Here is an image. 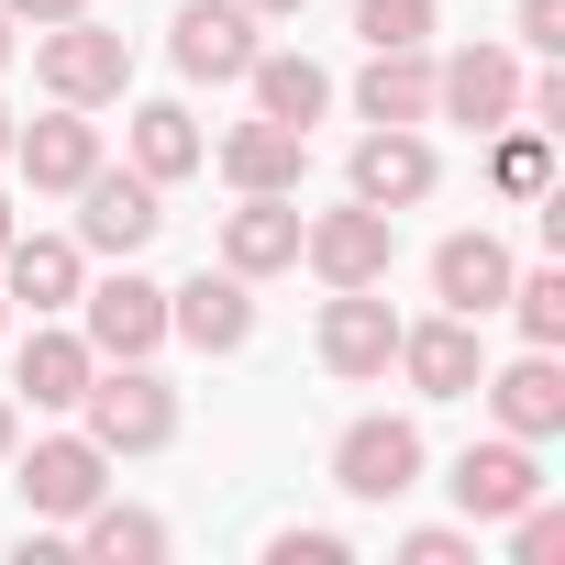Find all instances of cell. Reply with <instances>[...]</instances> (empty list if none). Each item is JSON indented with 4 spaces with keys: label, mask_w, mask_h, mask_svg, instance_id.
<instances>
[{
    "label": "cell",
    "mask_w": 565,
    "mask_h": 565,
    "mask_svg": "<svg viewBox=\"0 0 565 565\" xmlns=\"http://www.w3.org/2000/svg\"><path fill=\"white\" fill-rule=\"evenodd\" d=\"M78 411H89V444H100V455H156V444L178 433V388H167L145 355H134V366H89Z\"/></svg>",
    "instance_id": "obj_1"
},
{
    "label": "cell",
    "mask_w": 565,
    "mask_h": 565,
    "mask_svg": "<svg viewBox=\"0 0 565 565\" xmlns=\"http://www.w3.org/2000/svg\"><path fill=\"white\" fill-rule=\"evenodd\" d=\"M300 266L322 277V289H388V266H399V211H366V200L311 211V222H300Z\"/></svg>",
    "instance_id": "obj_2"
},
{
    "label": "cell",
    "mask_w": 565,
    "mask_h": 565,
    "mask_svg": "<svg viewBox=\"0 0 565 565\" xmlns=\"http://www.w3.org/2000/svg\"><path fill=\"white\" fill-rule=\"evenodd\" d=\"M34 78H45V100L100 111V100H122V89H134V45H122V34H100L89 12H67V23H45V34H34Z\"/></svg>",
    "instance_id": "obj_3"
},
{
    "label": "cell",
    "mask_w": 565,
    "mask_h": 565,
    "mask_svg": "<svg viewBox=\"0 0 565 565\" xmlns=\"http://www.w3.org/2000/svg\"><path fill=\"white\" fill-rule=\"evenodd\" d=\"M67 200H78V255H122V266H134V255L167 233V189H156L145 167H89Z\"/></svg>",
    "instance_id": "obj_4"
},
{
    "label": "cell",
    "mask_w": 565,
    "mask_h": 565,
    "mask_svg": "<svg viewBox=\"0 0 565 565\" xmlns=\"http://www.w3.org/2000/svg\"><path fill=\"white\" fill-rule=\"evenodd\" d=\"M333 488L344 499H411L422 488V422H399V411L344 422L333 433Z\"/></svg>",
    "instance_id": "obj_5"
},
{
    "label": "cell",
    "mask_w": 565,
    "mask_h": 565,
    "mask_svg": "<svg viewBox=\"0 0 565 565\" xmlns=\"http://www.w3.org/2000/svg\"><path fill=\"white\" fill-rule=\"evenodd\" d=\"M78 311H89L78 333H89V355H100V366H134V355H156V344H167V289H156V277H134V266H122V277H100V289H78Z\"/></svg>",
    "instance_id": "obj_6"
},
{
    "label": "cell",
    "mask_w": 565,
    "mask_h": 565,
    "mask_svg": "<svg viewBox=\"0 0 565 565\" xmlns=\"http://www.w3.org/2000/svg\"><path fill=\"white\" fill-rule=\"evenodd\" d=\"M433 111L466 122V134L521 122V56H510V45H466V56H444V67H433Z\"/></svg>",
    "instance_id": "obj_7"
},
{
    "label": "cell",
    "mask_w": 565,
    "mask_h": 565,
    "mask_svg": "<svg viewBox=\"0 0 565 565\" xmlns=\"http://www.w3.org/2000/svg\"><path fill=\"white\" fill-rule=\"evenodd\" d=\"M167 333L200 344V355H244V344H255V277L200 266L189 289H167Z\"/></svg>",
    "instance_id": "obj_8"
},
{
    "label": "cell",
    "mask_w": 565,
    "mask_h": 565,
    "mask_svg": "<svg viewBox=\"0 0 565 565\" xmlns=\"http://www.w3.org/2000/svg\"><path fill=\"white\" fill-rule=\"evenodd\" d=\"M167 56H178V78H211V89H233V78L255 67V12H244V0H178Z\"/></svg>",
    "instance_id": "obj_9"
},
{
    "label": "cell",
    "mask_w": 565,
    "mask_h": 565,
    "mask_svg": "<svg viewBox=\"0 0 565 565\" xmlns=\"http://www.w3.org/2000/svg\"><path fill=\"white\" fill-rule=\"evenodd\" d=\"M344 178H355V200H366V211H422V200H433V178H444V156L422 145V122H377V134L355 145V167H344Z\"/></svg>",
    "instance_id": "obj_10"
},
{
    "label": "cell",
    "mask_w": 565,
    "mask_h": 565,
    "mask_svg": "<svg viewBox=\"0 0 565 565\" xmlns=\"http://www.w3.org/2000/svg\"><path fill=\"white\" fill-rule=\"evenodd\" d=\"M422 399H477V377H488V344H477V322L466 311H444V322H399V355H388Z\"/></svg>",
    "instance_id": "obj_11"
},
{
    "label": "cell",
    "mask_w": 565,
    "mask_h": 565,
    "mask_svg": "<svg viewBox=\"0 0 565 565\" xmlns=\"http://www.w3.org/2000/svg\"><path fill=\"white\" fill-rule=\"evenodd\" d=\"M477 399L499 411V433L554 444V433H565V366H554V344H521L510 366H488V377H477Z\"/></svg>",
    "instance_id": "obj_12"
},
{
    "label": "cell",
    "mask_w": 565,
    "mask_h": 565,
    "mask_svg": "<svg viewBox=\"0 0 565 565\" xmlns=\"http://www.w3.org/2000/svg\"><path fill=\"white\" fill-rule=\"evenodd\" d=\"M12 488H23V510H34V521H78V510L111 488V455H100L89 433H45V444L23 455V477H12Z\"/></svg>",
    "instance_id": "obj_13"
},
{
    "label": "cell",
    "mask_w": 565,
    "mask_h": 565,
    "mask_svg": "<svg viewBox=\"0 0 565 565\" xmlns=\"http://www.w3.org/2000/svg\"><path fill=\"white\" fill-rule=\"evenodd\" d=\"M510 277H521V255H510V244H499L488 222H477V233H444V244H433V300H444V311H466V322H488V311L510 300Z\"/></svg>",
    "instance_id": "obj_14"
},
{
    "label": "cell",
    "mask_w": 565,
    "mask_h": 565,
    "mask_svg": "<svg viewBox=\"0 0 565 565\" xmlns=\"http://www.w3.org/2000/svg\"><path fill=\"white\" fill-rule=\"evenodd\" d=\"M0 289H12V311H78V289H89L78 233H12L0 244Z\"/></svg>",
    "instance_id": "obj_15"
},
{
    "label": "cell",
    "mask_w": 565,
    "mask_h": 565,
    "mask_svg": "<svg viewBox=\"0 0 565 565\" xmlns=\"http://www.w3.org/2000/svg\"><path fill=\"white\" fill-rule=\"evenodd\" d=\"M12 167H23V178H34L45 200H67V189H78V178L100 167V122H89L78 100H56L45 122H12Z\"/></svg>",
    "instance_id": "obj_16"
},
{
    "label": "cell",
    "mask_w": 565,
    "mask_h": 565,
    "mask_svg": "<svg viewBox=\"0 0 565 565\" xmlns=\"http://www.w3.org/2000/svg\"><path fill=\"white\" fill-rule=\"evenodd\" d=\"M444 488H455V510H466V521H510L521 499H543V466H532V444H521V433H499V444H466Z\"/></svg>",
    "instance_id": "obj_17"
},
{
    "label": "cell",
    "mask_w": 565,
    "mask_h": 565,
    "mask_svg": "<svg viewBox=\"0 0 565 565\" xmlns=\"http://www.w3.org/2000/svg\"><path fill=\"white\" fill-rule=\"evenodd\" d=\"M388 355H399V311L377 289H333L322 300V366L333 377H388Z\"/></svg>",
    "instance_id": "obj_18"
},
{
    "label": "cell",
    "mask_w": 565,
    "mask_h": 565,
    "mask_svg": "<svg viewBox=\"0 0 565 565\" xmlns=\"http://www.w3.org/2000/svg\"><path fill=\"white\" fill-rule=\"evenodd\" d=\"M222 266H233V277L300 266V211H289V189H244V211H222Z\"/></svg>",
    "instance_id": "obj_19"
},
{
    "label": "cell",
    "mask_w": 565,
    "mask_h": 565,
    "mask_svg": "<svg viewBox=\"0 0 565 565\" xmlns=\"http://www.w3.org/2000/svg\"><path fill=\"white\" fill-rule=\"evenodd\" d=\"M89 333H56L45 311H34V333H23V355H12V399H34V411H78V388H89Z\"/></svg>",
    "instance_id": "obj_20"
},
{
    "label": "cell",
    "mask_w": 565,
    "mask_h": 565,
    "mask_svg": "<svg viewBox=\"0 0 565 565\" xmlns=\"http://www.w3.org/2000/svg\"><path fill=\"white\" fill-rule=\"evenodd\" d=\"M222 178H233V189H289V200H300V178H311V134H289V122L255 111V122L222 134Z\"/></svg>",
    "instance_id": "obj_21"
},
{
    "label": "cell",
    "mask_w": 565,
    "mask_h": 565,
    "mask_svg": "<svg viewBox=\"0 0 565 565\" xmlns=\"http://www.w3.org/2000/svg\"><path fill=\"white\" fill-rule=\"evenodd\" d=\"M355 111H366V122H433V56H422V45H366Z\"/></svg>",
    "instance_id": "obj_22"
},
{
    "label": "cell",
    "mask_w": 565,
    "mask_h": 565,
    "mask_svg": "<svg viewBox=\"0 0 565 565\" xmlns=\"http://www.w3.org/2000/svg\"><path fill=\"white\" fill-rule=\"evenodd\" d=\"M244 89H255V111H266V122H289V134H311V122L333 111V78H322L311 56H266V45H255Z\"/></svg>",
    "instance_id": "obj_23"
},
{
    "label": "cell",
    "mask_w": 565,
    "mask_h": 565,
    "mask_svg": "<svg viewBox=\"0 0 565 565\" xmlns=\"http://www.w3.org/2000/svg\"><path fill=\"white\" fill-rule=\"evenodd\" d=\"M134 167H145L156 189H178L189 167H211V145H200L189 100H145V111H134Z\"/></svg>",
    "instance_id": "obj_24"
},
{
    "label": "cell",
    "mask_w": 565,
    "mask_h": 565,
    "mask_svg": "<svg viewBox=\"0 0 565 565\" xmlns=\"http://www.w3.org/2000/svg\"><path fill=\"white\" fill-rule=\"evenodd\" d=\"M78 554H89V565H156V554H167V521H156V510H122V499L100 488V499L78 510Z\"/></svg>",
    "instance_id": "obj_25"
},
{
    "label": "cell",
    "mask_w": 565,
    "mask_h": 565,
    "mask_svg": "<svg viewBox=\"0 0 565 565\" xmlns=\"http://www.w3.org/2000/svg\"><path fill=\"white\" fill-rule=\"evenodd\" d=\"M499 311L521 322V344H565V266H521Z\"/></svg>",
    "instance_id": "obj_26"
},
{
    "label": "cell",
    "mask_w": 565,
    "mask_h": 565,
    "mask_svg": "<svg viewBox=\"0 0 565 565\" xmlns=\"http://www.w3.org/2000/svg\"><path fill=\"white\" fill-rule=\"evenodd\" d=\"M488 178H499L510 200H543V178H554V145H543V122H499V145H488Z\"/></svg>",
    "instance_id": "obj_27"
},
{
    "label": "cell",
    "mask_w": 565,
    "mask_h": 565,
    "mask_svg": "<svg viewBox=\"0 0 565 565\" xmlns=\"http://www.w3.org/2000/svg\"><path fill=\"white\" fill-rule=\"evenodd\" d=\"M366 45H433V0H355Z\"/></svg>",
    "instance_id": "obj_28"
},
{
    "label": "cell",
    "mask_w": 565,
    "mask_h": 565,
    "mask_svg": "<svg viewBox=\"0 0 565 565\" xmlns=\"http://www.w3.org/2000/svg\"><path fill=\"white\" fill-rule=\"evenodd\" d=\"M510 554H521V565H565V510H554V499H521V510H510Z\"/></svg>",
    "instance_id": "obj_29"
},
{
    "label": "cell",
    "mask_w": 565,
    "mask_h": 565,
    "mask_svg": "<svg viewBox=\"0 0 565 565\" xmlns=\"http://www.w3.org/2000/svg\"><path fill=\"white\" fill-rule=\"evenodd\" d=\"M510 34H521L532 56H565V0H521V12H510Z\"/></svg>",
    "instance_id": "obj_30"
},
{
    "label": "cell",
    "mask_w": 565,
    "mask_h": 565,
    "mask_svg": "<svg viewBox=\"0 0 565 565\" xmlns=\"http://www.w3.org/2000/svg\"><path fill=\"white\" fill-rule=\"evenodd\" d=\"M399 565H477V532H399Z\"/></svg>",
    "instance_id": "obj_31"
},
{
    "label": "cell",
    "mask_w": 565,
    "mask_h": 565,
    "mask_svg": "<svg viewBox=\"0 0 565 565\" xmlns=\"http://www.w3.org/2000/svg\"><path fill=\"white\" fill-rule=\"evenodd\" d=\"M266 554H277V565H344V532H300V521H289Z\"/></svg>",
    "instance_id": "obj_32"
},
{
    "label": "cell",
    "mask_w": 565,
    "mask_h": 565,
    "mask_svg": "<svg viewBox=\"0 0 565 565\" xmlns=\"http://www.w3.org/2000/svg\"><path fill=\"white\" fill-rule=\"evenodd\" d=\"M12 23H67V12H89V0H0Z\"/></svg>",
    "instance_id": "obj_33"
},
{
    "label": "cell",
    "mask_w": 565,
    "mask_h": 565,
    "mask_svg": "<svg viewBox=\"0 0 565 565\" xmlns=\"http://www.w3.org/2000/svg\"><path fill=\"white\" fill-rule=\"evenodd\" d=\"M12 444H23V399L0 388V466H12Z\"/></svg>",
    "instance_id": "obj_34"
},
{
    "label": "cell",
    "mask_w": 565,
    "mask_h": 565,
    "mask_svg": "<svg viewBox=\"0 0 565 565\" xmlns=\"http://www.w3.org/2000/svg\"><path fill=\"white\" fill-rule=\"evenodd\" d=\"M244 12H255V23H277V12H311V0H244Z\"/></svg>",
    "instance_id": "obj_35"
},
{
    "label": "cell",
    "mask_w": 565,
    "mask_h": 565,
    "mask_svg": "<svg viewBox=\"0 0 565 565\" xmlns=\"http://www.w3.org/2000/svg\"><path fill=\"white\" fill-rule=\"evenodd\" d=\"M0 67H12V12H0Z\"/></svg>",
    "instance_id": "obj_36"
},
{
    "label": "cell",
    "mask_w": 565,
    "mask_h": 565,
    "mask_svg": "<svg viewBox=\"0 0 565 565\" xmlns=\"http://www.w3.org/2000/svg\"><path fill=\"white\" fill-rule=\"evenodd\" d=\"M0 156H12V100H0Z\"/></svg>",
    "instance_id": "obj_37"
},
{
    "label": "cell",
    "mask_w": 565,
    "mask_h": 565,
    "mask_svg": "<svg viewBox=\"0 0 565 565\" xmlns=\"http://www.w3.org/2000/svg\"><path fill=\"white\" fill-rule=\"evenodd\" d=\"M12 233H23V222H12V200H0V244H12Z\"/></svg>",
    "instance_id": "obj_38"
},
{
    "label": "cell",
    "mask_w": 565,
    "mask_h": 565,
    "mask_svg": "<svg viewBox=\"0 0 565 565\" xmlns=\"http://www.w3.org/2000/svg\"><path fill=\"white\" fill-rule=\"evenodd\" d=\"M0 333H12V289H0Z\"/></svg>",
    "instance_id": "obj_39"
}]
</instances>
